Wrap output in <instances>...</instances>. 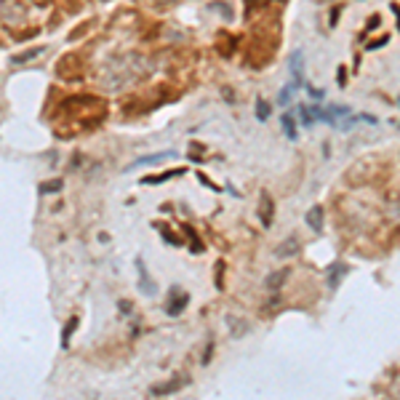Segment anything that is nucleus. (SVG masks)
Returning <instances> with one entry per match:
<instances>
[{
	"label": "nucleus",
	"instance_id": "f257e3e1",
	"mask_svg": "<svg viewBox=\"0 0 400 400\" xmlns=\"http://www.w3.org/2000/svg\"><path fill=\"white\" fill-rule=\"evenodd\" d=\"M187 304H190V296L184 294L182 288H174V291H171V299H168V315H174V318H176V315H182V310H184Z\"/></svg>",
	"mask_w": 400,
	"mask_h": 400
},
{
	"label": "nucleus",
	"instance_id": "f03ea898",
	"mask_svg": "<svg viewBox=\"0 0 400 400\" xmlns=\"http://www.w3.org/2000/svg\"><path fill=\"white\" fill-rule=\"evenodd\" d=\"M347 272H350L347 264H331L328 267V288H331V291H336L339 283L347 277Z\"/></svg>",
	"mask_w": 400,
	"mask_h": 400
},
{
	"label": "nucleus",
	"instance_id": "7ed1b4c3",
	"mask_svg": "<svg viewBox=\"0 0 400 400\" xmlns=\"http://www.w3.org/2000/svg\"><path fill=\"white\" fill-rule=\"evenodd\" d=\"M165 157H171V160H174V157H176V152H174V150H165V152H155V155L139 157V160H136V163H131L126 171H134V168H139V165H150V163H157V160H165Z\"/></svg>",
	"mask_w": 400,
	"mask_h": 400
},
{
	"label": "nucleus",
	"instance_id": "20e7f679",
	"mask_svg": "<svg viewBox=\"0 0 400 400\" xmlns=\"http://www.w3.org/2000/svg\"><path fill=\"white\" fill-rule=\"evenodd\" d=\"M184 384H187V379H176V381H165V384H155L150 392L152 395H168V392H179Z\"/></svg>",
	"mask_w": 400,
	"mask_h": 400
},
{
	"label": "nucleus",
	"instance_id": "39448f33",
	"mask_svg": "<svg viewBox=\"0 0 400 400\" xmlns=\"http://www.w3.org/2000/svg\"><path fill=\"white\" fill-rule=\"evenodd\" d=\"M291 75H294V83L302 86V78H304V59H302V51H296L291 56Z\"/></svg>",
	"mask_w": 400,
	"mask_h": 400
},
{
	"label": "nucleus",
	"instance_id": "423d86ee",
	"mask_svg": "<svg viewBox=\"0 0 400 400\" xmlns=\"http://www.w3.org/2000/svg\"><path fill=\"white\" fill-rule=\"evenodd\" d=\"M307 224H310V230H315V232H320L323 230V208L320 206H312L310 211H307Z\"/></svg>",
	"mask_w": 400,
	"mask_h": 400
},
{
	"label": "nucleus",
	"instance_id": "0eeeda50",
	"mask_svg": "<svg viewBox=\"0 0 400 400\" xmlns=\"http://www.w3.org/2000/svg\"><path fill=\"white\" fill-rule=\"evenodd\" d=\"M259 216H262L264 227L272 224V198H269L267 192H262V208H259Z\"/></svg>",
	"mask_w": 400,
	"mask_h": 400
},
{
	"label": "nucleus",
	"instance_id": "6e6552de",
	"mask_svg": "<svg viewBox=\"0 0 400 400\" xmlns=\"http://www.w3.org/2000/svg\"><path fill=\"white\" fill-rule=\"evenodd\" d=\"M280 126H283V134L291 139V142H296V139H299V131H296V120H294V115H283L280 118Z\"/></svg>",
	"mask_w": 400,
	"mask_h": 400
},
{
	"label": "nucleus",
	"instance_id": "1a4fd4ad",
	"mask_svg": "<svg viewBox=\"0 0 400 400\" xmlns=\"http://www.w3.org/2000/svg\"><path fill=\"white\" fill-rule=\"evenodd\" d=\"M296 248H299V238H294V235H291V238H288L280 248H277V256H294V254H296Z\"/></svg>",
	"mask_w": 400,
	"mask_h": 400
},
{
	"label": "nucleus",
	"instance_id": "9d476101",
	"mask_svg": "<svg viewBox=\"0 0 400 400\" xmlns=\"http://www.w3.org/2000/svg\"><path fill=\"white\" fill-rule=\"evenodd\" d=\"M136 267H139V277H142V288H144V294H155V283H152V280H147V269H144V262H142V259H136Z\"/></svg>",
	"mask_w": 400,
	"mask_h": 400
},
{
	"label": "nucleus",
	"instance_id": "9b49d317",
	"mask_svg": "<svg viewBox=\"0 0 400 400\" xmlns=\"http://www.w3.org/2000/svg\"><path fill=\"white\" fill-rule=\"evenodd\" d=\"M296 88H299V86H296V83L291 80V86H285V88L280 91V94H277V104H280V107H285V104H291V94H294Z\"/></svg>",
	"mask_w": 400,
	"mask_h": 400
},
{
	"label": "nucleus",
	"instance_id": "f8f14e48",
	"mask_svg": "<svg viewBox=\"0 0 400 400\" xmlns=\"http://www.w3.org/2000/svg\"><path fill=\"white\" fill-rule=\"evenodd\" d=\"M78 323H80V320L75 318V315H72V318H70V323H67V328L62 331V344H64V347H67V344H70V339H72V331L78 328Z\"/></svg>",
	"mask_w": 400,
	"mask_h": 400
},
{
	"label": "nucleus",
	"instance_id": "ddd939ff",
	"mask_svg": "<svg viewBox=\"0 0 400 400\" xmlns=\"http://www.w3.org/2000/svg\"><path fill=\"white\" fill-rule=\"evenodd\" d=\"M182 171H165V174H157V176H147V179H142V184H160L165 179H171V176H179Z\"/></svg>",
	"mask_w": 400,
	"mask_h": 400
},
{
	"label": "nucleus",
	"instance_id": "4468645a",
	"mask_svg": "<svg viewBox=\"0 0 400 400\" xmlns=\"http://www.w3.org/2000/svg\"><path fill=\"white\" fill-rule=\"evenodd\" d=\"M256 120H262V123L269 120V104L264 99H256Z\"/></svg>",
	"mask_w": 400,
	"mask_h": 400
},
{
	"label": "nucleus",
	"instance_id": "2eb2a0df",
	"mask_svg": "<svg viewBox=\"0 0 400 400\" xmlns=\"http://www.w3.org/2000/svg\"><path fill=\"white\" fill-rule=\"evenodd\" d=\"M299 115H302V126H304V128H312L315 120H312V112H310V109H307V107H299Z\"/></svg>",
	"mask_w": 400,
	"mask_h": 400
},
{
	"label": "nucleus",
	"instance_id": "dca6fc26",
	"mask_svg": "<svg viewBox=\"0 0 400 400\" xmlns=\"http://www.w3.org/2000/svg\"><path fill=\"white\" fill-rule=\"evenodd\" d=\"M40 53V48H32V51H24V53H19V56H16V62H30V59H35Z\"/></svg>",
	"mask_w": 400,
	"mask_h": 400
},
{
	"label": "nucleus",
	"instance_id": "f3484780",
	"mask_svg": "<svg viewBox=\"0 0 400 400\" xmlns=\"http://www.w3.org/2000/svg\"><path fill=\"white\" fill-rule=\"evenodd\" d=\"M285 275H288V272H285V269H283V272H280V275H272V277H269V280H267V285H269V288H275V285H280V283L285 280Z\"/></svg>",
	"mask_w": 400,
	"mask_h": 400
},
{
	"label": "nucleus",
	"instance_id": "a211bd4d",
	"mask_svg": "<svg viewBox=\"0 0 400 400\" xmlns=\"http://www.w3.org/2000/svg\"><path fill=\"white\" fill-rule=\"evenodd\" d=\"M43 192H56V190H62V182H48L45 187H40Z\"/></svg>",
	"mask_w": 400,
	"mask_h": 400
},
{
	"label": "nucleus",
	"instance_id": "6ab92c4d",
	"mask_svg": "<svg viewBox=\"0 0 400 400\" xmlns=\"http://www.w3.org/2000/svg\"><path fill=\"white\" fill-rule=\"evenodd\" d=\"M384 43H387V35H384V38H381V40H374V43H368V48L374 51V48H379V45H384Z\"/></svg>",
	"mask_w": 400,
	"mask_h": 400
},
{
	"label": "nucleus",
	"instance_id": "aec40b11",
	"mask_svg": "<svg viewBox=\"0 0 400 400\" xmlns=\"http://www.w3.org/2000/svg\"><path fill=\"white\" fill-rule=\"evenodd\" d=\"M307 91H310V94H312L315 99H323V96H325V94H323V91H318V88H307Z\"/></svg>",
	"mask_w": 400,
	"mask_h": 400
},
{
	"label": "nucleus",
	"instance_id": "412c9836",
	"mask_svg": "<svg viewBox=\"0 0 400 400\" xmlns=\"http://www.w3.org/2000/svg\"><path fill=\"white\" fill-rule=\"evenodd\" d=\"M163 3H168V0H163Z\"/></svg>",
	"mask_w": 400,
	"mask_h": 400
}]
</instances>
